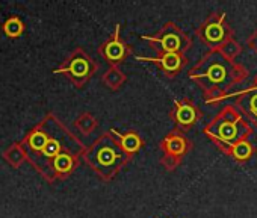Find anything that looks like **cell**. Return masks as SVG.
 I'll list each match as a JSON object with an SVG mask.
<instances>
[{"label":"cell","mask_w":257,"mask_h":218,"mask_svg":"<svg viewBox=\"0 0 257 218\" xmlns=\"http://www.w3.org/2000/svg\"><path fill=\"white\" fill-rule=\"evenodd\" d=\"M82 153L83 152H76V150L61 152L46 165V168L41 171V176L49 183L67 179L70 174L74 173V170H77L82 159Z\"/></svg>","instance_id":"obj_7"},{"label":"cell","mask_w":257,"mask_h":218,"mask_svg":"<svg viewBox=\"0 0 257 218\" xmlns=\"http://www.w3.org/2000/svg\"><path fill=\"white\" fill-rule=\"evenodd\" d=\"M254 86H257V76L254 77Z\"/></svg>","instance_id":"obj_22"},{"label":"cell","mask_w":257,"mask_h":218,"mask_svg":"<svg viewBox=\"0 0 257 218\" xmlns=\"http://www.w3.org/2000/svg\"><path fill=\"white\" fill-rule=\"evenodd\" d=\"M100 56L109 64V67H119L132 53V49L121 37V25L116 23L113 34L98 47Z\"/></svg>","instance_id":"obj_8"},{"label":"cell","mask_w":257,"mask_h":218,"mask_svg":"<svg viewBox=\"0 0 257 218\" xmlns=\"http://www.w3.org/2000/svg\"><path fill=\"white\" fill-rule=\"evenodd\" d=\"M2 31L8 38H19V37H22L25 34L26 26H25V23L22 22L20 17L13 16V17L5 20V23L2 25Z\"/></svg>","instance_id":"obj_18"},{"label":"cell","mask_w":257,"mask_h":218,"mask_svg":"<svg viewBox=\"0 0 257 218\" xmlns=\"http://www.w3.org/2000/svg\"><path fill=\"white\" fill-rule=\"evenodd\" d=\"M168 117L176 125V129L185 132L192 129L203 119V113L191 98H180L174 101Z\"/></svg>","instance_id":"obj_9"},{"label":"cell","mask_w":257,"mask_h":218,"mask_svg":"<svg viewBox=\"0 0 257 218\" xmlns=\"http://www.w3.org/2000/svg\"><path fill=\"white\" fill-rule=\"evenodd\" d=\"M159 149L162 150L164 155H171V156H177L183 159L192 149V143L185 135V132L179 129H173L162 138Z\"/></svg>","instance_id":"obj_11"},{"label":"cell","mask_w":257,"mask_h":218,"mask_svg":"<svg viewBox=\"0 0 257 218\" xmlns=\"http://www.w3.org/2000/svg\"><path fill=\"white\" fill-rule=\"evenodd\" d=\"M74 128L83 135H89L98 128V119L91 113H82L74 120Z\"/></svg>","instance_id":"obj_17"},{"label":"cell","mask_w":257,"mask_h":218,"mask_svg":"<svg viewBox=\"0 0 257 218\" xmlns=\"http://www.w3.org/2000/svg\"><path fill=\"white\" fill-rule=\"evenodd\" d=\"M101 82L110 91H116L127 82V76L119 70V67H109V70L101 76Z\"/></svg>","instance_id":"obj_15"},{"label":"cell","mask_w":257,"mask_h":218,"mask_svg":"<svg viewBox=\"0 0 257 218\" xmlns=\"http://www.w3.org/2000/svg\"><path fill=\"white\" fill-rule=\"evenodd\" d=\"M143 40H146L152 49L156 50L158 55L162 53H182L185 55L191 46L192 40L173 22H168L153 35H143Z\"/></svg>","instance_id":"obj_5"},{"label":"cell","mask_w":257,"mask_h":218,"mask_svg":"<svg viewBox=\"0 0 257 218\" xmlns=\"http://www.w3.org/2000/svg\"><path fill=\"white\" fill-rule=\"evenodd\" d=\"M246 46H248L254 53H257V29L246 38Z\"/></svg>","instance_id":"obj_21"},{"label":"cell","mask_w":257,"mask_h":218,"mask_svg":"<svg viewBox=\"0 0 257 218\" xmlns=\"http://www.w3.org/2000/svg\"><path fill=\"white\" fill-rule=\"evenodd\" d=\"M110 132L115 135L119 147L122 149V152L128 156V158H134L144 146V140L143 137L140 135L138 131H134V129H128L125 132H119L116 129H110Z\"/></svg>","instance_id":"obj_13"},{"label":"cell","mask_w":257,"mask_h":218,"mask_svg":"<svg viewBox=\"0 0 257 218\" xmlns=\"http://www.w3.org/2000/svg\"><path fill=\"white\" fill-rule=\"evenodd\" d=\"M2 158L14 168H20L25 162H26V156H25V152L22 150L19 141L17 143H13L10 144L4 152H2Z\"/></svg>","instance_id":"obj_16"},{"label":"cell","mask_w":257,"mask_h":218,"mask_svg":"<svg viewBox=\"0 0 257 218\" xmlns=\"http://www.w3.org/2000/svg\"><path fill=\"white\" fill-rule=\"evenodd\" d=\"M135 59L155 64L170 79L176 77L188 64L186 55H182V53H162V55H156V56H135Z\"/></svg>","instance_id":"obj_10"},{"label":"cell","mask_w":257,"mask_h":218,"mask_svg":"<svg viewBox=\"0 0 257 218\" xmlns=\"http://www.w3.org/2000/svg\"><path fill=\"white\" fill-rule=\"evenodd\" d=\"M225 59H228V61H231V62H234L236 61V58L243 52V49H242V46L234 40V38H230V40H227L219 49H216Z\"/></svg>","instance_id":"obj_19"},{"label":"cell","mask_w":257,"mask_h":218,"mask_svg":"<svg viewBox=\"0 0 257 218\" xmlns=\"http://www.w3.org/2000/svg\"><path fill=\"white\" fill-rule=\"evenodd\" d=\"M254 153H255V146L252 143H249V140H243V141L234 144L227 155L231 156L236 162L243 164V162L249 161L254 156Z\"/></svg>","instance_id":"obj_14"},{"label":"cell","mask_w":257,"mask_h":218,"mask_svg":"<svg viewBox=\"0 0 257 218\" xmlns=\"http://www.w3.org/2000/svg\"><path fill=\"white\" fill-rule=\"evenodd\" d=\"M236 109L245 116L243 119L252 126H257V86H249L242 91L236 98Z\"/></svg>","instance_id":"obj_12"},{"label":"cell","mask_w":257,"mask_h":218,"mask_svg":"<svg viewBox=\"0 0 257 218\" xmlns=\"http://www.w3.org/2000/svg\"><path fill=\"white\" fill-rule=\"evenodd\" d=\"M82 159L103 182H110L131 161L110 131L100 135L89 147H85Z\"/></svg>","instance_id":"obj_2"},{"label":"cell","mask_w":257,"mask_h":218,"mask_svg":"<svg viewBox=\"0 0 257 218\" xmlns=\"http://www.w3.org/2000/svg\"><path fill=\"white\" fill-rule=\"evenodd\" d=\"M203 92L224 91L230 94L231 88L248 77V70L239 64L225 59L218 50H209L188 73Z\"/></svg>","instance_id":"obj_1"},{"label":"cell","mask_w":257,"mask_h":218,"mask_svg":"<svg viewBox=\"0 0 257 218\" xmlns=\"http://www.w3.org/2000/svg\"><path fill=\"white\" fill-rule=\"evenodd\" d=\"M198 40L209 47V50L219 49L227 40L233 38V29L227 20V16L221 11L209 14L204 22L195 31Z\"/></svg>","instance_id":"obj_6"},{"label":"cell","mask_w":257,"mask_h":218,"mask_svg":"<svg viewBox=\"0 0 257 218\" xmlns=\"http://www.w3.org/2000/svg\"><path fill=\"white\" fill-rule=\"evenodd\" d=\"M97 70L98 64L82 47H77L65 56L62 64L53 70V74H62L76 88H83Z\"/></svg>","instance_id":"obj_4"},{"label":"cell","mask_w":257,"mask_h":218,"mask_svg":"<svg viewBox=\"0 0 257 218\" xmlns=\"http://www.w3.org/2000/svg\"><path fill=\"white\" fill-rule=\"evenodd\" d=\"M203 132L221 152L227 155L234 144L249 140V137L254 134V128L243 119L236 106L227 104L213 117L210 123L204 126Z\"/></svg>","instance_id":"obj_3"},{"label":"cell","mask_w":257,"mask_h":218,"mask_svg":"<svg viewBox=\"0 0 257 218\" xmlns=\"http://www.w3.org/2000/svg\"><path fill=\"white\" fill-rule=\"evenodd\" d=\"M183 159L177 158V156H171V155H164L161 158V165L167 170V171H174L182 165Z\"/></svg>","instance_id":"obj_20"}]
</instances>
